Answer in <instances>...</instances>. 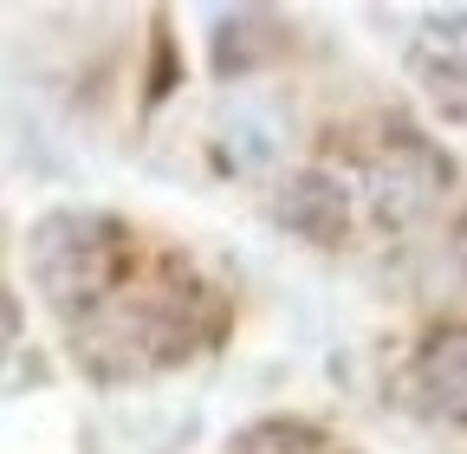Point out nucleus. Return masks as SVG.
Returning <instances> with one entry per match:
<instances>
[{
    "mask_svg": "<svg viewBox=\"0 0 467 454\" xmlns=\"http://www.w3.org/2000/svg\"><path fill=\"white\" fill-rule=\"evenodd\" d=\"M448 156L422 137H389L370 162H364V189H370V208L383 227H409V221H422L441 189H448Z\"/></svg>",
    "mask_w": 467,
    "mask_h": 454,
    "instance_id": "obj_3",
    "label": "nucleus"
},
{
    "mask_svg": "<svg viewBox=\"0 0 467 454\" xmlns=\"http://www.w3.org/2000/svg\"><path fill=\"white\" fill-rule=\"evenodd\" d=\"M409 72H416L422 98L441 110L448 124H467V59H454V52H441V46H416L409 52Z\"/></svg>",
    "mask_w": 467,
    "mask_h": 454,
    "instance_id": "obj_7",
    "label": "nucleus"
},
{
    "mask_svg": "<svg viewBox=\"0 0 467 454\" xmlns=\"http://www.w3.org/2000/svg\"><path fill=\"white\" fill-rule=\"evenodd\" d=\"M279 227H292L299 241H344V227H350V195L318 176V169H306V176H292L273 201Z\"/></svg>",
    "mask_w": 467,
    "mask_h": 454,
    "instance_id": "obj_4",
    "label": "nucleus"
},
{
    "mask_svg": "<svg viewBox=\"0 0 467 454\" xmlns=\"http://www.w3.org/2000/svg\"><path fill=\"white\" fill-rule=\"evenodd\" d=\"M416 396L422 409L467 422V331H435L416 351Z\"/></svg>",
    "mask_w": 467,
    "mask_h": 454,
    "instance_id": "obj_5",
    "label": "nucleus"
},
{
    "mask_svg": "<svg viewBox=\"0 0 467 454\" xmlns=\"http://www.w3.org/2000/svg\"><path fill=\"white\" fill-rule=\"evenodd\" d=\"M182 351H189V318L162 293H117V299H104L98 312L78 318V357L104 383L175 364Z\"/></svg>",
    "mask_w": 467,
    "mask_h": 454,
    "instance_id": "obj_2",
    "label": "nucleus"
},
{
    "mask_svg": "<svg viewBox=\"0 0 467 454\" xmlns=\"http://www.w3.org/2000/svg\"><path fill=\"white\" fill-rule=\"evenodd\" d=\"M273 46H279V20L273 14H221L214 20V72L241 78V72H254L266 59Z\"/></svg>",
    "mask_w": 467,
    "mask_h": 454,
    "instance_id": "obj_6",
    "label": "nucleus"
},
{
    "mask_svg": "<svg viewBox=\"0 0 467 454\" xmlns=\"http://www.w3.org/2000/svg\"><path fill=\"white\" fill-rule=\"evenodd\" d=\"M14 337H20V305H14L7 293H0V357L14 351Z\"/></svg>",
    "mask_w": 467,
    "mask_h": 454,
    "instance_id": "obj_9",
    "label": "nucleus"
},
{
    "mask_svg": "<svg viewBox=\"0 0 467 454\" xmlns=\"http://www.w3.org/2000/svg\"><path fill=\"white\" fill-rule=\"evenodd\" d=\"M234 454H344V448L312 422H260L234 441Z\"/></svg>",
    "mask_w": 467,
    "mask_h": 454,
    "instance_id": "obj_8",
    "label": "nucleus"
},
{
    "mask_svg": "<svg viewBox=\"0 0 467 454\" xmlns=\"http://www.w3.org/2000/svg\"><path fill=\"white\" fill-rule=\"evenodd\" d=\"M26 260H33L39 293L58 312L85 318L104 299H117L124 266H130V241H124V227H117L110 214H46L33 227Z\"/></svg>",
    "mask_w": 467,
    "mask_h": 454,
    "instance_id": "obj_1",
    "label": "nucleus"
}]
</instances>
